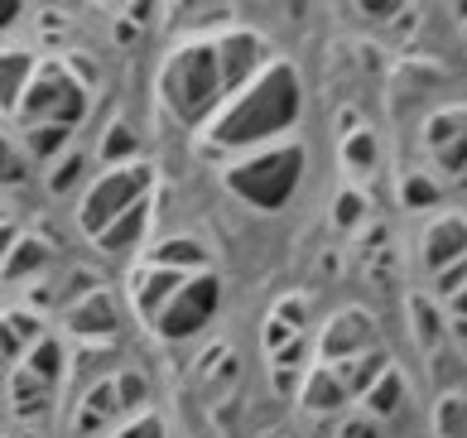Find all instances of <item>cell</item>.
<instances>
[{
  "instance_id": "6da1fadb",
  "label": "cell",
  "mask_w": 467,
  "mask_h": 438,
  "mask_svg": "<svg viewBox=\"0 0 467 438\" xmlns=\"http://www.w3.org/2000/svg\"><path fill=\"white\" fill-rule=\"evenodd\" d=\"M299 111H304V87L294 63H270L251 87H241L236 97H227V107L213 116V135L217 150H241V154H255L265 145H280V140L299 126Z\"/></svg>"
},
{
  "instance_id": "7a4b0ae2",
  "label": "cell",
  "mask_w": 467,
  "mask_h": 438,
  "mask_svg": "<svg viewBox=\"0 0 467 438\" xmlns=\"http://www.w3.org/2000/svg\"><path fill=\"white\" fill-rule=\"evenodd\" d=\"M227 97L232 92H227V73H222L217 44H183L160 68V101L183 126H198V120L217 116L227 107Z\"/></svg>"
},
{
  "instance_id": "3957f363",
  "label": "cell",
  "mask_w": 467,
  "mask_h": 438,
  "mask_svg": "<svg viewBox=\"0 0 467 438\" xmlns=\"http://www.w3.org/2000/svg\"><path fill=\"white\" fill-rule=\"evenodd\" d=\"M299 179H304V145L299 140H280V145L241 154V160L227 169V188L246 207H255V213H280V207L294 198Z\"/></svg>"
},
{
  "instance_id": "277c9868",
  "label": "cell",
  "mask_w": 467,
  "mask_h": 438,
  "mask_svg": "<svg viewBox=\"0 0 467 438\" xmlns=\"http://www.w3.org/2000/svg\"><path fill=\"white\" fill-rule=\"evenodd\" d=\"M150 188H154V173L150 164H120V169H101L97 179L88 183V193H82V207H78V222H82V232H92L101 236L107 226H116L120 217L130 213V207H140L150 198Z\"/></svg>"
},
{
  "instance_id": "5b68a950",
  "label": "cell",
  "mask_w": 467,
  "mask_h": 438,
  "mask_svg": "<svg viewBox=\"0 0 467 438\" xmlns=\"http://www.w3.org/2000/svg\"><path fill=\"white\" fill-rule=\"evenodd\" d=\"M82 111H88V92L63 73V68H39L34 87L20 101V130L34 126H78Z\"/></svg>"
},
{
  "instance_id": "8992f818",
  "label": "cell",
  "mask_w": 467,
  "mask_h": 438,
  "mask_svg": "<svg viewBox=\"0 0 467 438\" xmlns=\"http://www.w3.org/2000/svg\"><path fill=\"white\" fill-rule=\"evenodd\" d=\"M217 308H222V279L217 275H193L179 289V299L160 313L154 332H160L164 342H188V338H198V332L217 318Z\"/></svg>"
},
{
  "instance_id": "52a82bcc",
  "label": "cell",
  "mask_w": 467,
  "mask_h": 438,
  "mask_svg": "<svg viewBox=\"0 0 467 438\" xmlns=\"http://www.w3.org/2000/svg\"><path fill=\"white\" fill-rule=\"evenodd\" d=\"M188 279H193V275H179V270H164V266H150V260H145V266L126 279V299L135 308V318L154 328V323H160V313L179 299V289L188 285Z\"/></svg>"
},
{
  "instance_id": "ba28073f",
  "label": "cell",
  "mask_w": 467,
  "mask_h": 438,
  "mask_svg": "<svg viewBox=\"0 0 467 438\" xmlns=\"http://www.w3.org/2000/svg\"><path fill=\"white\" fill-rule=\"evenodd\" d=\"M367 352H376V323H371V313H361V308L337 313L318 338V357L327 366H337L348 357H367Z\"/></svg>"
},
{
  "instance_id": "9c48e42d",
  "label": "cell",
  "mask_w": 467,
  "mask_h": 438,
  "mask_svg": "<svg viewBox=\"0 0 467 438\" xmlns=\"http://www.w3.org/2000/svg\"><path fill=\"white\" fill-rule=\"evenodd\" d=\"M67 332L82 342H107L120 332V299L111 289H92L88 299H78V304H67Z\"/></svg>"
},
{
  "instance_id": "30bf717a",
  "label": "cell",
  "mask_w": 467,
  "mask_h": 438,
  "mask_svg": "<svg viewBox=\"0 0 467 438\" xmlns=\"http://www.w3.org/2000/svg\"><path fill=\"white\" fill-rule=\"evenodd\" d=\"M217 54H222V73H227V92L236 97L241 87H251L255 78L270 68V58H265V44L255 39L251 29H236V34H227V39L217 44Z\"/></svg>"
},
{
  "instance_id": "8fae6325",
  "label": "cell",
  "mask_w": 467,
  "mask_h": 438,
  "mask_svg": "<svg viewBox=\"0 0 467 438\" xmlns=\"http://www.w3.org/2000/svg\"><path fill=\"white\" fill-rule=\"evenodd\" d=\"M462 260H467V222L462 217H439L424 236V266L434 275H443V270L462 266Z\"/></svg>"
},
{
  "instance_id": "7c38bea8",
  "label": "cell",
  "mask_w": 467,
  "mask_h": 438,
  "mask_svg": "<svg viewBox=\"0 0 467 438\" xmlns=\"http://www.w3.org/2000/svg\"><path fill=\"white\" fill-rule=\"evenodd\" d=\"M299 400H304V410H308V414H337L352 395H348V385H342V376L323 361V366H314V371L304 376Z\"/></svg>"
},
{
  "instance_id": "4fadbf2b",
  "label": "cell",
  "mask_w": 467,
  "mask_h": 438,
  "mask_svg": "<svg viewBox=\"0 0 467 438\" xmlns=\"http://www.w3.org/2000/svg\"><path fill=\"white\" fill-rule=\"evenodd\" d=\"M150 222H154V213H150V198L140 203V207H130L126 217H120L116 226H107V232L97 236V246L107 251V256H120V251H135L145 241V232H150Z\"/></svg>"
},
{
  "instance_id": "5bb4252c",
  "label": "cell",
  "mask_w": 467,
  "mask_h": 438,
  "mask_svg": "<svg viewBox=\"0 0 467 438\" xmlns=\"http://www.w3.org/2000/svg\"><path fill=\"white\" fill-rule=\"evenodd\" d=\"M333 371L342 376V385H348V395H352V400H357V395L367 400V395L376 391V381L386 376L390 366H386V352L376 347V352H367V357H348V361H337Z\"/></svg>"
},
{
  "instance_id": "9a60e30c",
  "label": "cell",
  "mask_w": 467,
  "mask_h": 438,
  "mask_svg": "<svg viewBox=\"0 0 467 438\" xmlns=\"http://www.w3.org/2000/svg\"><path fill=\"white\" fill-rule=\"evenodd\" d=\"M150 266H164V270H179V275H207V251L193 236H174V241H164L160 251H150Z\"/></svg>"
},
{
  "instance_id": "2e32d148",
  "label": "cell",
  "mask_w": 467,
  "mask_h": 438,
  "mask_svg": "<svg viewBox=\"0 0 467 438\" xmlns=\"http://www.w3.org/2000/svg\"><path fill=\"white\" fill-rule=\"evenodd\" d=\"M20 145L29 150L34 164H54L58 154L73 145V126H34V130H20Z\"/></svg>"
},
{
  "instance_id": "e0dca14e",
  "label": "cell",
  "mask_w": 467,
  "mask_h": 438,
  "mask_svg": "<svg viewBox=\"0 0 467 438\" xmlns=\"http://www.w3.org/2000/svg\"><path fill=\"white\" fill-rule=\"evenodd\" d=\"M29 73H39V63H34L25 48H15V54L5 58V107H15L20 111V101H25V92H29Z\"/></svg>"
},
{
  "instance_id": "ac0fdd59",
  "label": "cell",
  "mask_w": 467,
  "mask_h": 438,
  "mask_svg": "<svg viewBox=\"0 0 467 438\" xmlns=\"http://www.w3.org/2000/svg\"><path fill=\"white\" fill-rule=\"evenodd\" d=\"M400 400H405V381H400V371H390L376 381V391L367 395V414H376V419H386V414H395L400 410Z\"/></svg>"
},
{
  "instance_id": "d6986e66",
  "label": "cell",
  "mask_w": 467,
  "mask_h": 438,
  "mask_svg": "<svg viewBox=\"0 0 467 438\" xmlns=\"http://www.w3.org/2000/svg\"><path fill=\"white\" fill-rule=\"evenodd\" d=\"M25 371H34L39 381H48V385H54V381L63 376V347H58L54 338H44L39 347H29V361H25Z\"/></svg>"
},
{
  "instance_id": "ffe728a7",
  "label": "cell",
  "mask_w": 467,
  "mask_h": 438,
  "mask_svg": "<svg viewBox=\"0 0 467 438\" xmlns=\"http://www.w3.org/2000/svg\"><path fill=\"white\" fill-rule=\"evenodd\" d=\"M410 313H414V338H420V347L424 352H434V342H443V318L439 313H429V304L424 299H410Z\"/></svg>"
},
{
  "instance_id": "44dd1931",
  "label": "cell",
  "mask_w": 467,
  "mask_h": 438,
  "mask_svg": "<svg viewBox=\"0 0 467 438\" xmlns=\"http://www.w3.org/2000/svg\"><path fill=\"white\" fill-rule=\"evenodd\" d=\"M130 154H135V135H130L126 126H111V135H107V145H101V164H107V169H120V164H135Z\"/></svg>"
},
{
  "instance_id": "7402d4cb",
  "label": "cell",
  "mask_w": 467,
  "mask_h": 438,
  "mask_svg": "<svg viewBox=\"0 0 467 438\" xmlns=\"http://www.w3.org/2000/svg\"><path fill=\"white\" fill-rule=\"evenodd\" d=\"M434 419H439V433L443 438H458L462 424H467V405H462L458 395H443L439 405H434Z\"/></svg>"
},
{
  "instance_id": "603a6c76",
  "label": "cell",
  "mask_w": 467,
  "mask_h": 438,
  "mask_svg": "<svg viewBox=\"0 0 467 438\" xmlns=\"http://www.w3.org/2000/svg\"><path fill=\"white\" fill-rule=\"evenodd\" d=\"M39 260H48V251H39V241H20V256L5 260V279L20 285V279L29 275V266H39Z\"/></svg>"
},
{
  "instance_id": "cb8c5ba5",
  "label": "cell",
  "mask_w": 467,
  "mask_h": 438,
  "mask_svg": "<svg viewBox=\"0 0 467 438\" xmlns=\"http://www.w3.org/2000/svg\"><path fill=\"white\" fill-rule=\"evenodd\" d=\"M111 438H164V424L145 410V414H130L126 424H120V429L111 433Z\"/></svg>"
},
{
  "instance_id": "d4e9b609",
  "label": "cell",
  "mask_w": 467,
  "mask_h": 438,
  "mask_svg": "<svg viewBox=\"0 0 467 438\" xmlns=\"http://www.w3.org/2000/svg\"><path fill=\"white\" fill-rule=\"evenodd\" d=\"M337 438H380V419L361 410V414H352L348 424L337 429Z\"/></svg>"
},
{
  "instance_id": "484cf974",
  "label": "cell",
  "mask_w": 467,
  "mask_h": 438,
  "mask_svg": "<svg viewBox=\"0 0 467 438\" xmlns=\"http://www.w3.org/2000/svg\"><path fill=\"white\" fill-rule=\"evenodd\" d=\"M405 203H410V207H434V203H439V188L414 173V179H405Z\"/></svg>"
},
{
  "instance_id": "4316f807",
  "label": "cell",
  "mask_w": 467,
  "mask_h": 438,
  "mask_svg": "<svg viewBox=\"0 0 467 438\" xmlns=\"http://www.w3.org/2000/svg\"><path fill=\"white\" fill-rule=\"evenodd\" d=\"M348 164H361V169L376 164V140H371L367 130H357V135L348 140Z\"/></svg>"
},
{
  "instance_id": "83f0119b",
  "label": "cell",
  "mask_w": 467,
  "mask_h": 438,
  "mask_svg": "<svg viewBox=\"0 0 467 438\" xmlns=\"http://www.w3.org/2000/svg\"><path fill=\"white\" fill-rule=\"evenodd\" d=\"M82 164H88V154H82V150H73V154H67V160L58 164V173H54V179H48V183H54L58 193H67V188L78 183V173H82Z\"/></svg>"
}]
</instances>
